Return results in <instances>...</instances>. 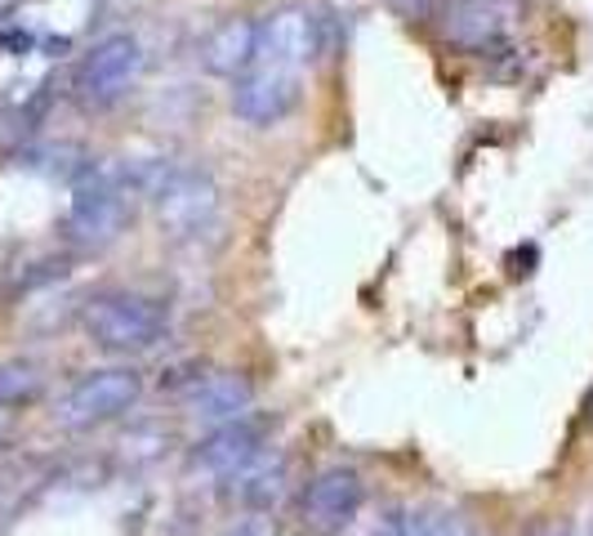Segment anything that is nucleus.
<instances>
[{
  "mask_svg": "<svg viewBox=\"0 0 593 536\" xmlns=\"http://www.w3.org/2000/svg\"><path fill=\"white\" fill-rule=\"evenodd\" d=\"M85 336L107 354H148L166 340V308L135 291H107L94 295L81 313Z\"/></svg>",
  "mask_w": 593,
  "mask_h": 536,
  "instance_id": "f257e3e1",
  "label": "nucleus"
},
{
  "mask_svg": "<svg viewBox=\"0 0 593 536\" xmlns=\"http://www.w3.org/2000/svg\"><path fill=\"white\" fill-rule=\"evenodd\" d=\"M130 224V183L126 175H116V170H85L76 192H72V206H67V238L85 251H103L112 246L116 238L126 233Z\"/></svg>",
  "mask_w": 593,
  "mask_h": 536,
  "instance_id": "f03ea898",
  "label": "nucleus"
},
{
  "mask_svg": "<svg viewBox=\"0 0 593 536\" xmlns=\"http://www.w3.org/2000/svg\"><path fill=\"white\" fill-rule=\"evenodd\" d=\"M139 183L148 188V197L157 201L161 229H170L174 238H192L201 233L214 214H219V188L210 175L188 170V166H157L148 175H139Z\"/></svg>",
  "mask_w": 593,
  "mask_h": 536,
  "instance_id": "7ed1b4c3",
  "label": "nucleus"
},
{
  "mask_svg": "<svg viewBox=\"0 0 593 536\" xmlns=\"http://www.w3.org/2000/svg\"><path fill=\"white\" fill-rule=\"evenodd\" d=\"M144 393V376L135 367H98L89 376H81L54 407V420L72 434L94 424H107L116 416H126Z\"/></svg>",
  "mask_w": 593,
  "mask_h": 536,
  "instance_id": "20e7f679",
  "label": "nucleus"
},
{
  "mask_svg": "<svg viewBox=\"0 0 593 536\" xmlns=\"http://www.w3.org/2000/svg\"><path fill=\"white\" fill-rule=\"evenodd\" d=\"M144 63H148V54H144L139 36H130V32L103 36V41L81 59V67H76V98H81L85 107H107V103H116V98H121V94L139 81Z\"/></svg>",
  "mask_w": 593,
  "mask_h": 536,
  "instance_id": "39448f33",
  "label": "nucleus"
},
{
  "mask_svg": "<svg viewBox=\"0 0 593 536\" xmlns=\"http://www.w3.org/2000/svg\"><path fill=\"white\" fill-rule=\"evenodd\" d=\"M367 505V483L352 465H326L308 479L299 496V527L313 536H335L343 532Z\"/></svg>",
  "mask_w": 593,
  "mask_h": 536,
  "instance_id": "423d86ee",
  "label": "nucleus"
},
{
  "mask_svg": "<svg viewBox=\"0 0 593 536\" xmlns=\"http://www.w3.org/2000/svg\"><path fill=\"white\" fill-rule=\"evenodd\" d=\"M304 98V76L295 67L277 63H255L232 81V113L246 126H277L286 122Z\"/></svg>",
  "mask_w": 593,
  "mask_h": 536,
  "instance_id": "0eeeda50",
  "label": "nucleus"
},
{
  "mask_svg": "<svg viewBox=\"0 0 593 536\" xmlns=\"http://www.w3.org/2000/svg\"><path fill=\"white\" fill-rule=\"evenodd\" d=\"M513 28H518L513 0H455L446 10L442 36L464 54H491V50L509 45Z\"/></svg>",
  "mask_w": 593,
  "mask_h": 536,
  "instance_id": "6e6552de",
  "label": "nucleus"
},
{
  "mask_svg": "<svg viewBox=\"0 0 593 536\" xmlns=\"http://www.w3.org/2000/svg\"><path fill=\"white\" fill-rule=\"evenodd\" d=\"M264 434H268V424L255 420V416H242V420H227L219 429H210V434L197 443L188 470L192 474H205V479H232L236 470H246L251 461L264 456Z\"/></svg>",
  "mask_w": 593,
  "mask_h": 536,
  "instance_id": "1a4fd4ad",
  "label": "nucleus"
},
{
  "mask_svg": "<svg viewBox=\"0 0 593 536\" xmlns=\"http://www.w3.org/2000/svg\"><path fill=\"white\" fill-rule=\"evenodd\" d=\"M321 54V19L304 6H282L268 19H260V59L277 67H304Z\"/></svg>",
  "mask_w": 593,
  "mask_h": 536,
  "instance_id": "9d476101",
  "label": "nucleus"
},
{
  "mask_svg": "<svg viewBox=\"0 0 593 536\" xmlns=\"http://www.w3.org/2000/svg\"><path fill=\"white\" fill-rule=\"evenodd\" d=\"M255 407V385L242 371H210V376H192V385L183 389V411L197 424H227V420H242Z\"/></svg>",
  "mask_w": 593,
  "mask_h": 536,
  "instance_id": "9b49d317",
  "label": "nucleus"
},
{
  "mask_svg": "<svg viewBox=\"0 0 593 536\" xmlns=\"http://www.w3.org/2000/svg\"><path fill=\"white\" fill-rule=\"evenodd\" d=\"M260 63V23L232 14L223 23L210 28V36L201 41V67L210 76H227L236 81L242 72H251Z\"/></svg>",
  "mask_w": 593,
  "mask_h": 536,
  "instance_id": "f8f14e48",
  "label": "nucleus"
},
{
  "mask_svg": "<svg viewBox=\"0 0 593 536\" xmlns=\"http://www.w3.org/2000/svg\"><path fill=\"white\" fill-rule=\"evenodd\" d=\"M227 483V501L232 505H242L246 514H268V509H277L282 505V496H286V465L282 461H251L246 470H236L232 479H223Z\"/></svg>",
  "mask_w": 593,
  "mask_h": 536,
  "instance_id": "ddd939ff",
  "label": "nucleus"
},
{
  "mask_svg": "<svg viewBox=\"0 0 593 536\" xmlns=\"http://www.w3.org/2000/svg\"><path fill=\"white\" fill-rule=\"evenodd\" d=\"M375 536H468L464 518L451 509H415V505H393L380 514Z\"/></svg>",
  "mask_w": 593,
  "mask_h": 536,
  "instance_id": "4468645a",
  "label": "nucleus"
},
{
  "mask_svg": "<svg viewBox=\"0 0 593 536\" xmlns=\"http://www.w3.org/2000/svg\"><path fill=\"white\" fill-rule=\"evenodd\" d=\"M45 389V371L28 358H10L0 362V411H14L23 402H32Z\"/></svg>",
  "mask_w": 593,
  "mask_h": 536,
  "instance_id": "2eb2a0df",
  "label": "nucleus"
},
{
  "mask_svg": "<svg viewBox=\"0 0 593 536\" xmlns=\"http://www.w3.org/2000/svg\"><path fill=\"white\" fill-rule=\"evenodd\" d=\"M166 443H170V434L161 424H144V429H130V434L121 439V448H126V456L135 461V465H148V461H157L161 452H166Z\"/></svg>",
  "mask_w": 593,
  "mask_h": 536,
  "instance_id": "dca6fc26",
  "label": "nucleus"
},
{
  "mask_svg": "<svg viewBox=\"0 0 593 536\" xmlns=\"http://www.w3.org/2000/svg\"><path fill=\"white\" fill-rule=\"evenodd\" d=\"M389 10H398V14L411 19V23H420V19L433 14V0H389Z\"/></svg>",
  "mask_w": 593,
  "mask_h": 536,
  "instance_id": "f3484780",
  "label": "nucleus"
},
{
  "mask_svg": "<svg viewBox=\"0 0 593 536\" xmlns=\"http://www.w3.org/2000/svg\"><path fill=\"white\" fill-rule=\"evenodd\" d=\"M223 536H273V527H268V518H242L236 527H227Z\"/></svg>",
  "mask_w": 593,
  "mask_h": 536,
  "instance_id": "a211bd4d",
  "label": "nucleus"
},
{
  "mask_svg": "<svg viewBox=\"0 0 593 536\" xmlns=\"http://www.w3.org/2000/svg\"><path fill=\"white\" fill-rule=\"evenodd\" d=\"M527 536H571V527H566V523H558V518H544V523H536Z\"/></svg>",
  "mask_w": 593,
  "mask_h": 536,
  "instance_id": "6ab92c4d",
  "label": "nucleus"
},
{
  "mask_svg": "<svg viewBox=\"0 0 593 536\" xmlns=\"http://www.w3.org/2000/svg\"><path fill=\"white\" fill-rule=\"evenodd\" d=\"M14 439V416L10 411H0V448H6Z\"/></svg>",
  "mask_w": 593,
  "mask_h": 536,
  "instance_id": "aec40b11",
  "label": "nucleus"
},
{
  "mask_svg": "<svg viewBox=\"0 0 593 536\" xmlns=\"http://www.w3.org/2000/svg\"><path fill=\"white\" fill-rule=\"evenodd\" d=\"M589 429H593V393H589Z\"/></svg>",
  "mask_w": 593,
  "mask_h": 536,
  "instance_id": "412c9836",
  "label": "nucleus"
}]
</instances>
